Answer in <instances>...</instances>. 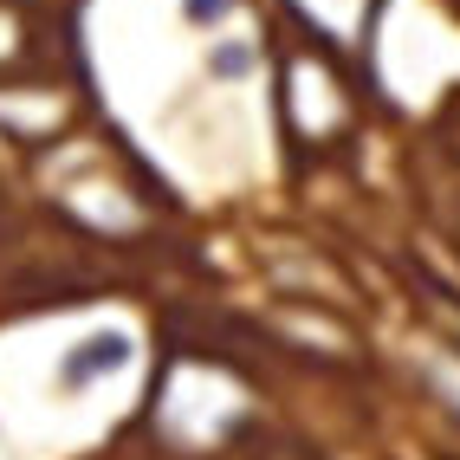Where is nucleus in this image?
<instances>
[{"mask_svg":"<svg viewBox=\"0 0 460 460\" xmlns=\"http://www.w3.org/2000/svg\"><path fill=\"white\" fill-rule=\"evenodd\" d=\"M130 363V337L124 331H111V337H84V350L66 357V383L84 389L91 376H111V370H124Z\"/></svg>","mask_w":460,"mask_h":460,"instance_id":"nucleus-1","label":"nucleus"},{"mask_svg":"<svg viewBox=\"0 0 460 460\" xmlns=\"http://www.w3.org/2000/svg\"><path fill=\"white\" fill-rule=\"evenodd\" d=\"M247 58H253L247 46H227L221 58H214V72H227V78H234V72H247Z\"/></svg>","mask_w":460,"mask_h":460,"instance_id":"nucleus-2","label":"nucleus"},{"mask_svg":"<svg viewBox=\"0 0 460 460\" xmlns=\"http://www.w3.org/2000/svg\"><path fill=\"white\" fill-rule=\"evenodd\" d=\"M234 0H189V20H221Z\"/></svg>","mask_w":460,"mask_h":460,"instance_id":"nucleus-3","label":"nucleus"}]
</instances>
